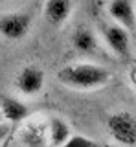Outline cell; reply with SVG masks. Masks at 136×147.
Segmentation results:
<instances>
[{"instance_id":"6da1fadb","label":"cell","mask_w":136,"mask_h":147,"mask_svg":"<svg viewBox=\"0 0 136 147\" xmlns=\"http://www.w3.org/2000/svg\"><path fill=\"white\" fill-rule=\"evenodd\" d=\"M59 83L65 86L77 90H94L101 88L110 83L112 76L105 66H99L94 63H75V64H66L57 72Z\"/></svg>"},{"instance_id":"7a4b0ae2","label":"cell","mask_w":136,"mask_h":147,"mask_svg":"<svg viewBox=\"0 0 136 147\" xmlns=\"http://www.w3.org/2000/svg\"><path fill=\"white\" fill-rule=\"evenodd\" d=\"M107 129L120 145L136 147V116L131 112H116L108 116Z\"/></svg>"},{"instance_id":"3957f363","label":"cell","mask_w":136,"mask_h":147,"mask_svg":"<svg viewBox=\"0 0 136 147\" xmlns=\"http://www.w3.org/2000/svg\"><path fill=\"white\" fill-rule=\"evenodd\" d=\"M99 33H101L103 40L108 48L114 52V55H118L123 61H131V39L127 30H123L118 24H108V22H101L99 24Z\"/></svg>"},{"instance_id":"277c9868","label":"cell","mask_w":136,"mask_h":147,"mask_svg":"<svg viewBox=\"0 0 136 147\" xmlns=\"http://www.w3.org/2000/svg\"><path fill=\"white\" fill-rule=\"evenodd\" d=\"M31 28V15L24 11H11L0 15V35L9 40H19L28 35Z\"/></svg>"},{"instance_id":"5b68a950","label":"cell","mask_w":136,"mask_h":147,"mask_svg":"<svg viewBox=\"0 0 136 147\" xmlns=\"http://www.w3.org/2000/svg\"><path fill=\"white\" fill-rule=\"evenodd\" d=\"M44 83H46V76L39 66H24L22 70L15 76V88L20 92L22 96H37L42 92Z\"/></svg>"},{"instance_id":"8992f818","label":"cell","mask_w":136,"mask_h":147,"mask_svg":"<svg viewBox=\"0 0 136 147\" xmlns=\"http://www.w3.org/2000/svg\"><path fill=\"white\" fill-rule=\"evenodd\" d=\"M20 144L24 147H48V119L31 118L19 131Z\"/></svg>"},{"instance_id":"52a82bcc","label":"cell","mask_w":136,"mask_h":147,"mask_svg":"<svg viewBox=\"0 0 136 147\" xmlns=\"http://www.w3.org/2000/svg\"><path fill=\"white\" fill-rule=\"evenodd\" d=\"M108 17L114 20V24L121 26L123 30H134L136 28V11L133 0H110L107 6Z\"/></svg>"},{"instance_id":"ba28073f","label":"cell","mask_w":136,"mask_h":147,"mask_svg":"<svg viewBox=\"0 0 136 147\" xmlns=\"http://www.w3.org/2000/svg\"><path fill=\"white\" fill-rule=\"evenodd\" d=\"M74 11V0H46L44 18L52 26H63Z\"/></svg>"},{"instance_id":"9c48e42d","label":"cell","mask_w":136,"mask_h":147,"mask_svg":"<svg viewBox=\"0 0 136 147\" xmlns=\"http://www.w3.org/2000/svg\"><path fill=\"white\" fill-rule=\"evenodd\" d=\"M0 114L6 119V123H20L30 116V110L20 99L2 94L0 96Z\"/></svg>"},{"instance_id":"30bf717a","label":"cell","mask_w":136,"mask_h":147,"mask_svg":"<svg viewBox=\"0 0 136 147\" xmlns=\"http://www.w3.org/2000/svg\"><path fill=\"white\" fill-rule=\"evenodd\" d=\"M70 40H72V46H74L79 53L92 55V53L98 52V37H96V33H94L88 26L74 28Z\"/></svg>"},{"instance_id":"8fae6325","label":"cell","mask_w":136,"mask_h":147,"mask_svg":"<svg viewBox=\"0 0 136 147\" xmlns=\"http://www.w3.org/2000/svg\"><path fill=\"white\" fill-rule=\"evenodd\" d=\"M72 136V129L63 118H48V145L61 147Z\"/></svg>"},{"instance_id":"7c38bea8","label":"cell","mask_w":136,"mask_h":147,"mask_svg":"<svg viewBox=\"0 0 136 147\" xmlns=\"http://www.w3.org/2000/svg\"><path fill=\"white\" fill-rule=\"evenodd\" d=\"M61 147H103L99 142L92 140V138L85 136V134H77V132H72V136L63 144Z\"/></svg>"},{"instance_id":"4fadbf2b","label":"cell","mask_w":136,"mask_h":147,"mask_svg":"<svg viewBox=\"0 0 136 147\" xmlns=\"http://www.w3.org/2000/svg\"><path fill=\"white\" fill-rule=\"evenodd\" d=\"M9 125H7V123H0V145L4 144V142H6V138L9 136Z\"/></svg>"},{"instance_id":"5bb4252c","label":"cell","mask_w":136,"mask_h":147,"mask_svg":"<svg viewBox=\"0 0 136 147\" xmlns=\"http://www.w3.org/2000/svg\"><path fill=\"white\" fill-rule=\"evenodd\" d=\"M133 81H134V85H136V76H134V74H133Z\"/></svg>"},{"instance_id":"9a60e30c","label":"cell","mask_w":136,"mask_h":147,"mask_svg":"<svg viewBox=\"0 0 136 147\" xmlns=\"http://www.w3.org/2000/svg\"><path fill=\"white\" fill-rule=\"evenodd\" d=\"M133 74H134V76H136V70H134V72H133Z\"/></svg>"}]
</instances>
